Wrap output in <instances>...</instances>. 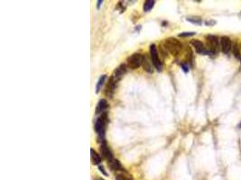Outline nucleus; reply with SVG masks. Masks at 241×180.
Returning a JSON list of instances; mask_svg holds the SVG:
<instances>
[{
    "label": "nucleus",
    "instance_id": "6ab92c4d",
    "mask_svg": "<svg viewBox=\"0 0 241 180\" xmlns=\"http://www.w3.org/2000/svg\"><path fill=\"white\" fill-rule=\"evenodd\" d=\"M149 63H150V61H148V60H147V58L146 56H144V61H143L144 68H145V69H146L147 71H148V72H152L153 69H152L151 66H149Z\"/></svg>",
    "mask_w": 241,
    "mask_h": 180
},
{
    "label": "nucleus",
    "instance_id": "ddd939ff",
    "mask_svg": "<svg viewBox=\"0 0 241 180\" xmlns=\"http://www.w3.org/2000/svg\"><path fill=\"white\" fill-rule=\"evenodd\" d=\"M90 154H91V161L94 165H99L101 162V158L100 156L93 149H90Z\"/></svg>",
    "mask_w": 241,
    "mask_h": 180
},
{
    "label": "nucleus",
    "instance_id": "423d86ee",
    "mask_svg": "<svg viewBox=\"0 0 241 180\" xmlns=\"http://www.w3.org/2000/svg\"><path fill=\"white\" fill-rule=\"evenodd\" d=\"M191 45L194 47L196 52L199 53V54H201V55H207L209 54V51H208V48L205 47V45L203 44L202 42H200L199 40H192L191 42Z\"/></svg>",
    "mask_w": 241,
    "mask_h": 180
},
{
    "label": "nucleus",
    "instance_id": "f8f14e48",
    "mask_svg": "<svg viewBox=\"0 0 241 180\" xmlns=\"http://www.w3.org/2000/svg\"><path fill=\"white\" fill-rule=\"evenodd\" d=\"M108 166L109 168L114 171H118V170H122L121 164L118 160L116 159H112L110 161H108Z\"/></svg>",
    "mask_w": 241,
    "mask_h": 180
},
{
    "label": "nucleus",
    "instance_id": "393cba45",
    "mask_svg": "<svg viewBox=\"0 0 241 180\" xmlns=\"http://www.w3.org/2000/svg\"><path fill=\"white\" fill-rule=\"evenodd\" d=\"M95 180H104V179L101 178H95Z\"/></svg>",
    "mask_w": 241,
    "mask_h": 180
},
{
    "label": "nucleus",
    "instance_id": "2eb2a0df",
    "mask_svg": "<svg viewBox=\"0 0 241 180\" xmlns=\"http://www.w3.org/2000/svg\"><path fill=\"white\" fill-rule=\"evenodd\" d=\"M116 180H134L132 176L127 174L126 172L125 173H120L118 175H116Z\"/></svg>",
    "mask_w": 241,
    "mask_h": 180
},
{
    "label": "nucleus",
    "instance_id": "a878e982",
    "mask_svg": "<svg viewBox=\"0 0 241 180\" xmlns=\"http://www.w3.org/2000/svg\"><path fill=\"white\" fill-rule=\"evenodd\" d=\"M239 128H241V123L239 124Z\"/></svg>",
    "mask_w": 241,
    "mask_h": 180
},
{
    "label": "nucleus",
    "instance_id": "6e6552de",
    "mask_svg": "<svg viewBox=\"0 0 241 180\" xmlns=\"http://www.w3.org/2000/svg\"><path fill=\"white\" fill-rule=\"evenodd\" d=\"M126 66L125 64H121L119 65L116 69H115L114 73H113V76L112 77L114 78L116 82H117L118 80L121 79V77L126 74Z\"/></svg>",
    "mask_w": 241,
    "mask_h": 180
},
{
    "label": "nucleus",
    "instance_id": "4468645a",
    "mask_svg": "<svg viewBox=\"0 0 241 180\" xmlns=\"http://www.w3.org/2000/svg\"><path fill=\"white\" fill-rule=\"evenodd\" d=\"M155 4H156V2L154 0H147L144 3L143 9L145 12H149L150 10H152V8L155 6Z\"/></svg>",
    "mask_w": 241,
    "mask_h": 180
},
{
    "label": "nucleus",
    "instance_id": "20e7f679",
    "mask_svg": "<svg viewBox=\"0 0 241 180\" xmlns=\"http://www.w3.org/2000/svg\"><path fill=\"white\" fill-rule=\"evenodd\" d=\"M150 56H151L152 63L155 66V68L156 69V70L161 71L162 69H163V64H162L160 59H159L157 48H156V44H152V45L150 46Z\"/></svg>",
    "mask_w": 241,
    "mask_h": 180
},
{
    "label": "nucleus",
    "instance_id": "7ed1b4c3",
    "mask_svg": "<svg viewBox=\"0 0 241 180\" xmlns=\"http://www.w3.org/2000/svg\"><path fill=\"white\" fill-rule=\"evenodd\" d=\"M143 61H144V56L142 54L134 53L127 58V66L132 69H136L143 64Z\"/></svg>",
    "mask_w": 241,
    "mask_h": 180
},
{
    "label": "nucleus",
    "instance_id": "f03ea898",
    "mask_svg": "<svg viewBox=\"0 0 241 180\" xmlns=\"http://www.w3.org/2000/svg\"><path fill=\"white\" fill-rule=\"evenodd\" d=\"M107 123V113L101 114V115L98 118V120L96 121V123H95V131L99 134V136L102 139V140H104L103 139L105 136Z\"/></svg>",
    "mask_w": 241,
    "mask_h": 180
},
{
    "label": "nucleus",
    "instance_id": "4be33fe9",
    "mask_svg": "<svg viewBox=\"0 0 241 180\" xmlns=\"http://www.w3.org/2000/svg\"><path fill=\"white\" fill-rule=\"evenodd\" d=\"M182 69H183L184 72H188L189 71V66L186 63L182 64Z\"/></svg>",
    "mask_w": 241,
    "mask_h": 180
},
{
    "label": "nucleus",
    "instance_id": "f257e3e1",
    "mask_svg": "<svg viewBox=\"0 0 241 180\" xmlns=\"http://www.w3.org/2000/svg\"><path fill=\"white\" fill-rule=\"evenodd\" d=\"M164 44L165 50L168 51L172 55H174V56L178 55L179 53L181 52L182 49V43H180L177 39L172 38V37L165 39Z\"/></svg>",
    "mask_w": 241,
    "mask_h": 180
},
{
    "label": "nucleus",
    "instance_id": "9b49d317",
    "mask_svg": "<svg viewBox=\"0 0 241 180\" xmlns=\"http://www.w3.org/2000/svg\"><path fill=\"white\" fill-rule=\"evenodd\" d=\"M107 107V102L106 99H101L99 100V102L98 103V106L96 107V115H99V114H103L104 111Z\"/></svg>",
    "mask_w": 241,
    "mask_h": 180
},
{
    "label": "nucleus",
    "instance_id": "a211bd4d",
    "mask_svg": "<svg viewBox=\"0 0 241 180\" xmlns=\"http://www.w3.org/2000/svg\"><path fill=\"white\" fill-rule=\"evenodd\" d=\"M233 53H234V55L236 56V58H238V59L240 60L241 58L240 48L238 46V44H234V45H233Z\"/></svg>",
    "mask_w": 241,
    "mask_h": 180
},
{
    "label": "nucleus",
    "instance_id": "5701e85b",
    "mask_svg": "<svg viewBox=\"0 0 241 180\" xmlns=\"http://www.w3.org/2000/svg\"><path fill=\"white\" fill-rule=\"evenodd\" d=\"M99 171H100V172H102V173H103L105 176H107V172L105 171L104 168H103V166H100V165H99Z\"/></svg>",
    "mask_w": 241,
    "mask_h": 180
},
{
    "label": "nucleus",
    "instance_id": "412c9836",
    "mask_svg": "<svg viewBox=\"0 0 241 180\" xmlns=\"http://www.w3.org/2000/svg\"><path fill=\"white\" fill-rule=\"evenodd\" d=\"M205 23L208 26H213L214 24H216V21H214V20H208V21L205 22Z\"/></svg>",
    "mask_w": 241,
    "mask_h": 180
},
{
    "label": "nucleus",
    "instance_id": "f3484780",
    "mask_svg": "<svg viewBox=\"0 0 241 180\" xmlns=\"http://www.w3.org/2000/svg\"><path fill=\"white\" fill-rule=\"evenodd\" d=\"M187 21L195 24H201V18L199 16H189L187 17Z\"/></svg>",
    "mask_w": 241,
    "mask_h": 180
},
{
    "label": "nucleus",
    "instance_id": "1a4fd4ad",
    "mask_svg": "<svg viewBox=\"0 0 241 180\" xmlns=\"http://www.w3.org/2000/svg\"><path fill=\"white\" fill-rule=\"evenodd\" d=\"M100 152H101V154H102V155L105 157L106 159L108 160V161H110V160L114 159H113L112 152H111V150L109 149L108 146L107 145V143H106L105 140H103V141H102V143H101V145H100Z\"/></svg>",
    "mask_w": 241,
    "mask_h": 180
},
{
    "label": "nucleus",
    "instance_id": "aec40b11",
    "mask_svg": "<svg viewBox=\"0 0 241 180\" xmlns=\"http://www.w3.org/2000/svg\"><path fill=\"white\" fill-rule=\"evenodd\" d=\"M195 33H196L195 32H182V33H180V34H179V37H189V36H192V35H194Z\"/></svg>",
    "mask_w": 241,
    "mask_h": 180
},
{
    "label": "nucleus",
    "instance_id": "0eeeda50",
    "mask_svg": "<svg viewBox=\"0 0 241 180\" xmlns=\"http://www.w3.org/2000/svg\"><path fill=\"white\" fill-rule=\"evenodd\" d=\"M220 48L222 52L225 54L230 52V50L232 49V43L228 36H222L220 38Z\"/></svg>",
    "mask_w": 241,
    "mask_h": 180
},
{
    "label": "nucleus",
    "instance_id": "39448f33",
    "mask_svg": "<svg viewBox=\"0 0 241 180\" xmlns=\"http://www.w3.org/2000/svg\"><path fill=\"white\" fill-rule=\"evenodd\" d=\"M208 51L210 53H216L219 51V38L214 35H208L206 37Z\"/></svg>",
    "mask_w": 241,
    "mask_h": 180
},
{
    "label": "nucleus",
    "instance_id": "dca6fc26",
    "mask_svg": "<svg viewBox=\"0 0 241 180\" xmlns=\"http://www.w3.org/2000/svg\"><path fill=\"white\" fill-rule=\"evenodd\" d=\"M105 79H106V75H101L100 77H99V81H98V83H97V86H96V92H97V93L99 92L101 86H102V85H103L104 82H105Z\"/></svg>",
    "mask_w": 241,
    "mask_h": 180
},
{
    "label": "nucleus",
    "instance_id": "b1692460",
    "mask_svg": "<svg viewBox=\"0 0 241 180\" xmlns=\"http://www.w3.org/2000/svg\"><path fill=\"white\" fill-rule=\"evenodd\" d=\"M101 4H102V1H101V0H99V1H98V5H97V8H98V9L100 7V5H101Z\"/></svg>",
    "mask_w": 241,
    "mask_h": 180
},
{
    "label": "nucleus",
    "instance_id": "9d476101",
    "mask_svg": "<svg viewBox=\"0 0 241 180\" xmlns=\"http://www.w3.org/2000/svg\"><path fill=\"white\" fill-rule=\"evenodd\" d=\"M116 83V82L114 80V78L111 77L110 79H109V81H108V84L107 86V88H106V95H107V96H109V97H111V96L113 95L114 92H115Z\"/></svg>",
    "mask_w": 241,
    "mask_h": 180
}]
</instances>
